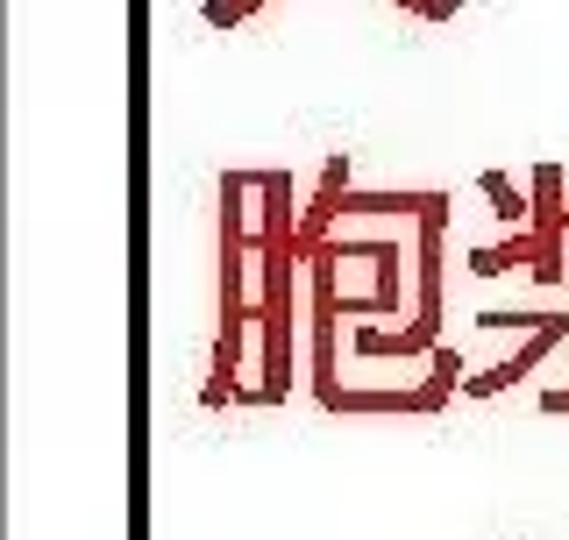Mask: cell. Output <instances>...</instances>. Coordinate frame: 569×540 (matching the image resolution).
<instances>
[{"instance_id": "cell-1", "label": "cell", "mask_w": 569, "mask_h": 540, "mask_svg": "<svg viewBox=\"0 0 569 540\" xmlns=\"http://www.w3.org/2000/svg\"><path fill=\"white\" fill-rule=\"evenodd\" d=\"M299 213L292 171H257V384H242V406H284L299 377Z\"/></svg>"}, {"instance_id": "cell-2", "label": "cell", "mask_w": 569, "mask_h": 540, "mask_svg": "<svg viewBox=\"0 0 569 540\" xmlns=\"http://www.w3.org/2000/svg\"><path fill=\"white\" fill-rule=\"evenodd\" d=\"M257 192V171H228L221 178V334H213V370L200 406H242V356H249V320H257V284H249V257H257V221L242 213V200Z\"/></svg>"}, {"instance_id": "cell-3", "label": "cell", "mask_w": 569, "mask_h": 540, "mask_svg": "<svg viewBox=\"0 0 569 540\" xmlns=\"http://www.w3.org/2000/svg\"><path fill=\"white\" fill-rule=\"evenodd\" d=\"M533 242H541V263L533 278L541 284H569V200H562V164H533Z\"/></svg>"}, {"instance_id": "cell-4", "label": "cell", "mask_w": 569, "mask_h": 540, "mask_svg": "<svg viewBox=\"0 0 569 540\" xmlns=\"http://www.w3.org/2000/svg\"><path fill=\"white\" fill-rule=\"evenodd\" d=\"M562 341H569V313H562V306H556V320H548V328H533V334L520 341V349H512V356H506V363H491V370H477V377H462V399H498V391H512V384H527V377H533V370H541V363H548V356H556V349H562Z\"/></svg>"}, {"instance_id": "cell-5", "label": "cell", "mask_w": 569, "mask_h": 540, "mask_svg": "<svg viewBox=\"0 0 569 540\" xmlns=\"http://www.w3.org/2000/svg\"><path fill=\"white\" fill-rule=\"evenodd\" d=\"M349 192H356V164H349V157H328V164H320V192H313V207L299 213V263H307L313 249L335 236V221H342Z\"/></svg>"}, {"instance_id": "cell-6", "label": "cell", "mask_w": 569, "mask_h": 540, "mask_svg": "<svg viewBox=\"0 0 569 540\" xmlns=\"http://www.w3.org/2000/svg\"><path fill=\"white\" fill-rule=\"evenodd\" d=\"M441 192H349V221H385V213H399V221H427L435 213Z\"/></svg>"}, {"instance_id": "cell-7", "label": "cell", "mask_w": 569, "mask_h": 540, "mask_svg": "<svg viewBox=\"0 0 569 540\" xmlns=\"http://www.w3.org/2000/svg\"><path fill=\"white\" fill-rule=\"evenodd\" d=\"M533 263H541V242H533V228H512L506 242H485V249L470 257L477 278H498V270H533Z\"/></svg>"}, {"instance_id": "cell-8", "label": "cell", "mask_w": 569, "mask_h": 540, "mask_svg": "<svg viewBox=\"0 0 569 540\" xmlns=\"http://www.w3.org/2000/svg\"><path fill=\"white\" fill-rule=\"evenodd\" d=\"M477 186H485V200L506 228H533V192H520L506 171H477Z\"/></svg>"}, {"instance_id": "cell-9", "label": "cell", "mask_w": 569, "mask_h": 540, "mask_svg": "<svg viewBox=\"0 0 569 540\" xmlns=\"http://www.w3.org/2000/svg\"><path fill=\"white\" fill-rule=\"evenodd\" d=\"M548 320H556V313H506V306H485L477 328H485V334H533V328H548Z\"/></svg>"}, {"instance_id": "cell-10", "label": "cell", "mask_w": 569, "mask_h": 540, "mask_svg": "<svg viewBox=\"0 0 569 540\" xmlns=\"http://www.w3.org/2000/svg\"><path fill=\"white\" fill-rule=\"evenodd\" d=\"M406 14H420V22H456V8L462 0H399Z\"/></svg>"}]
</instances>
